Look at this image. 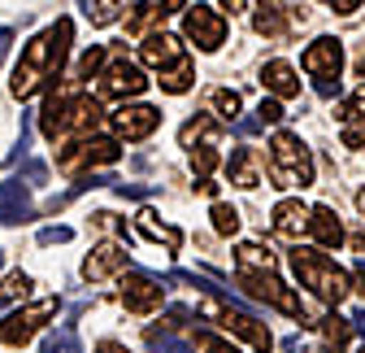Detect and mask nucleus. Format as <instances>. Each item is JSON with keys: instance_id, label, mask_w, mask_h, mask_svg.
I'll list each match as a JSON object with an SVG mask.
<instances>
[{"instance_id": "nucleus-47", "label": "nucleus", "mask_w": 365, "mask_h": 353, "mask_svg": "<svg viewBox=\"0 0 365 353\" xmlns=\"http://www.w3.org/2000/svg\"><path fill=\"white\" fill-rule=\"evenodd\" d=\"M244 5H248V0H222V9H231V14H240Z\"/></svg>"}, {"instance_id": "nucleus-24", "label": "nucleus", "mask_w": 365, "mask_h": 353, "mask_svg": "<svg viewBox=\"0 0 365 353\" xmlns=\"http://www.w3.org/2000/svg\"><path fill=\"white\" fill-rule=\"evenodd\" d=\"M140 232H144V236H153V240H161L165 249H178V244H182V232H178V227H170V223H161L153 209H140Z\"/></svg>"}, {"instance_id": "nucleus-35", "label": "nucleus", "mask_w": 365, "mask_h": 353, "mask_svg": "<svg viewBox=\"0 0 365 353\" xmlns=\"http://www.w3.org/2000/svg\"><path fill=\"white\" fill-rule=\"evenodd\" d=\"M339 118H344V122H356V118H365V83L356 87V96H352L348 105H339Z\"/></svg>"}, {"instance_id": "nucleus-10", "label": "nucleus", "mask_w": 365, "mask_h": 353, "mask_svg": "<svg viewBox=\"0 0 365 353\" xmlns=\"http://www.w3.org/2000/svg\"><path fill=\"white\" fill-rule=\"evenodd\" d=\"M118 140H78V144H70V149H61V157H57V166L66 170V174H78V170H91V166H113L118 161Z\"/></svg>"}, {"instance_id": "nucleus-28", "label": "nucleus", "mask_w": 365, "mask_h": 353, "mask_svg": "<svg viewBox=\"0 0 365 353\" xmlns=\"http://www.w3.org/2000/svg\"><path fill=\"white\" fill-rule=\"evenodd\" d=\"M209 105H213V114L222 122H235L240 118V92H231V87H217V92L209 96Z\"/></svg>"}, {"instance_id": "nucleus-23", "label": "nucleus", "mask_w": 365, "mask_h": 353, "mask_svg": "<svg viewBox=\"0 0 365 353\" xmlns=\"http://www.w3.org/2000/svg\"><path fill=\"white\" fill-rule=\"evenodd\" d=\"M126 5H130V0H78V9L87 14L91 26H109V22H118Z\"/></svg>"}, {"instance_id": "nucleus-11", "label": "nucleus", "mask_w": 365, "mask_h": 353, "mask_svg": "<svg viewBox=\"0 0 365 353\" xmlns=\"http://www.w3.org/2000/svg\"><path fill=\"white\" fill-rule=\"evenodd\" d=\"M140 57H144V66H153L157 74H174V70H182V66H192V57H187V49L174 39V35H144V44H140Z\"/></svg>"}, {"instance_id": "nucleus-2", "label": "nucleus", "mask_w": 365, "mask_h": 353, "mask_svg": "<svg viewBox=\"0 0 365 353\" xmlns=\"http://www.w3.org/2000/svg\"><path fill=\"white\" fill-rule=\"evenodd\" d=\"M101 126V101L78 92V83L53 87L43 96V114H39V131L48 140H66V136H83L91 140V131Z\"/></svg>"}, {"instance_id": "nucleus-7", "label": "nucleus", "mask_w": 365, "mask_h": 353, "mask_svg": "<svg viewBox=\"0 0 365 353\" xmlns=\"http://www.w3.org/2000/svg\"><path fill=\"white\" fill-rule=\"evenodd\" d=\"M240 288L248 292V297H257V301H265V305H274V310H283V314H292V319H304V301L274 275V271H240Z\"/></svg>"}, {"instance_id": "nucleus-19", "label": "nucleus", "mask_w": 365, "mask_h": 353, "mask_svg": "<svg viewBox=\"0 0 365 353\" xmlns=\"http://www.w3.org/2000/svg\"><path fill=\"white\" fill-rule=\"evenodd\" d=\"M292 22H296V18L283 9V0H261V5H257V14H252V26H257L265 39H287Z\"/></svg>"}, {"instance_id": "nucleus-46", "label": "nucleus", "mask_w": 365, "mask_h": 353, "mask_svg": "<svg viewBox=\"0 0 365 353\" xmlns=\"http://www.w3.org/2000/svg\"><path fill=\"white\" fill-rule=\"evenodd\" d=\"M96 353H126V349H122V344H118V340H105V344H101V349H96Z\"/></svg>"}, {"instance_id": "nucleus-38", "label": "nucleus", "mask_w": 365, "mask_h": 353, "mask_svg": "<svg viewBox=\"0 0 365 353\" xmlns=\"http://www.w3.org/2000/svg\"><path fill=\"white\" fill-rule=\"evenodd\" d=\"M200 340H205V353H240L235 344H226L222 336H200Z\"/></svg>"}, {"instance_id": "nucleus-44", "label": "nucleus", "mask_w": 365, "mask_h": 353, "mask_svg": "<svg viewBox=\"0 0 365 353\" xmlns=\"http://www.w3.org/2000/svg\"><path fill=\"white\" fill-rule=\"evenodd\" d=\"M257 131H261L257 118H244V122H240V136H257Z\"/></svg>"}, {"instance_id": "nucleus-49", "label": "nucleus", "mask_w": 365, "mask_h": 353, "mask_svg": "<svg viewBox=\"0 0 365 353\" xmlns=\"http://www.w3.org/2000/svg\"><path fill=\"white\" fill-rule=\"evenodd\" d=\"M361 353H365V344H361Z\"/></svg>"}, {"instance_id": "nucleus-17", "label": "nucleus", "mask_w": 365, "mask_h": 353, "mask_svg": "<svg viewBox=\"0 0 365 353\" xmlns=\"http://www.w3.org/2000/svg\"><path fill=\"white\" fill-rule=\"evenodd\" d=\"M31 218H35V205L26 197V184H18V179L0 184V223L18 227V223H31Z\"/></svg>"}, {"instance_id": "nucleus-45", "label": "nucleus", "mask_w": 365, "mask_h": 353, "mask_svg": "<svg viewBox=\"0 0 365 353\" xmlns=\"http://www.w3.org/2000/svg\"><path fill=\"white\" fill-rule=\"evenodd\" d=\"M352 249H356V253H365V227H361V232H352Z\"/></svg>"}, {"instance_id": "nucleus-32", "label": "nucleus", "mask_w": 365, "mask_h": 353, "mask_svg": "<svg viewBox=\"0 0 365 353\" xmlns=\"http://www.w3.org/2000/svg\"><path fill=\"white\" fill-rule=\"evenodd\" d=\"M101 66H105V49H87L83 61H78V70H74V83H78V79H91V74H101Z\"/></svg>"}, {"instance_id": "nucleus-16", "label": "nucleus", "mask_w": 365, "mask_h": 353, "mask_svg": "<svg viewBox=\"0 0 365 353\" xmlns=\"http://www.w3.org/2000/svg\"><path fill=\"white\" fill-rule=\"evenodd\" d=\"M122 271H126V249H122L118 240L96 244V249L87 253V262H83V279H87V284H101V279L122 275Z\"/></svg>"}, {"instance_id": "nucleus-48", "label": "nucleus", "mask_w": 365, "mask_h": 353, "mask_svg": "<svg viewBox=\"0 0 365 353\" xmlns=\"http://www.w3.org/2000/svg\"><path fill=\"white\" fill-rule=\"evenodd\" d=\"M356 209H361V214H365V192H356Z\"/></svg>"}, {"instance_id": "nucleus-26", "label": "nucleus", "mask_w": 365, "mask_h": 353, "mask_svg": "<svg viewBox=\"0 0 365 353\" xmlns=\"http://www.w3.org/2000/svg\"><path fill=\"white\" fill-rule=\"evenodd\" d=\"M39 353H83V344H78V332L66 323V327H57V332H48L43 336V349Z\"/></svg>"}, {"instance_id": "nucleus-43", "label": "nucleus", "mask_w": 365, "mask_h": 353, "mask_svg": "<svg viewBox=\"0 0 365 353\" xmlns=\"http://www.w3.org/2000/svg\"><path fill=\"white\" fill-rule=\"evenodd\" d=\"M9 44H14V31L5 26V31H0V61H5V53H9Z\"/></svg>"}, {"instance_id": "nucleus-34", "label": "nucleus", "mask_w": 365, "mask_h": 353, "mask_svg": "<svg viewBox=\"0 0 365 353\" xmlns=\"http://www.w3.org/2000/svg\"><path fill=\"white\" fill-rule=\"evenodd\" d=\"M287 114H283V105L279 101H261V109H257V126H279Z\"/></svg>"}, {"instance_id": "nucleus-37", "label": "nucleus", "mask_w": 365, "mask_h": 353, "mask_svg": "<svg viewBox=\"0 0 365 353\" xmlns=\"http://www.w3.org/2000/svg\"><path fill=\"white\" fill-rule=\"evenodd\" d=\"M66 240H74L70 227H43L39 232V244H66Z\"/></svg>"}, {"instance_id": "nucleus-14", "label": "nucleus", "mask_w": 365, "mask_h": 353, "mask_svg": "<svg viewBox=\"0 0 365 353\" xmlns=\"http://www.w3.org/2000/svg\"><path fill=\"white\" fill-rule=\"evenodd\" d=\"M109 122H113V136H122V140H148L161 126V109H153V105H122Z\"/></svg>"}, {"instance_id": "nucleus-9", "label": "nucleus", "mask_w": 365, "mask_h": 353, "mask_svg": "<svg viewBox=\"0 0 365 353\" xmlns=\"http://www.w3.org/2000/svg\"><path fill=\"white\" fill-rule=\"evenodd\" d=\"M57 314V297H43V301H31L22 305V310L5 314V323H0V344H26L43 323H48Z\"/></svg>"}, {"instance_id": "nucleus-42", "label": "nucleus", "mask_w": 365, "mask_h": 353, "mask_svg": "<svg viewBox=\"0 0 365 353\" xmlns=\"http://www.w3.org/2000/svg\"><path fill=\"white\" fill-rule=\"evenodd\" d=\"M182 5H187V0H157V9H161V14H178Z\"/></svg>"}, {"instance_id": "nucleus-39", "label": "nucleus", "mask_w": 365, "mask_h": 353, "mask_svg": "<svg viewBox=\"0 0 365 353\" xmlns=\"http://www.w3.org/2000/svg\"><path fill=\"white\" fill-rule=\"evenodd\" d=\"M322 5H331L335 14H356V9H361V0H322Z\"/></svg>"}, {"instance_id": "nucleus-30", "label": "nucleus", "mask_w": 365, "mask_h": 353, "mask_svg": "<svg viewBox=\"0 0 365 353\" xmlns=\"http://www.w3.org/2000/svg\"><path fill=\"white\" fill-rule=\"evenodd\" d=\"M209 218H213V227H217L222 236H235V232H240V209H235V205H222V201H217Z\"/></svg>"}, {"instance_id": "nucleus-25", "label": "nucleus", "mask_w": 365, "mask_h": 353, "mask_svg": "<svg viewBox=\"0 0 365 353\" xmlns=\"http://www.w3.org/2000/svg\"><path fill=\"white\" fill-rule=\"evenodd\" d=\"M235 257H240V271H274V267H279V257H274L269 249H261V244H240L235 249Z\"/></svg>"}, {"instance_id": "nucleus-15", "label": "nucleus", "mask_w": 365, "mask_h": 353, "mask_svg": "<svg viewBox=\"0 0 365 353\" xmlns=\"http://www.w3.org/2000/svg\"><path fill=\"white\" fill-rule=\"evenodd\" d=\"M161 284L153 279V275H144V271H130L126 279H122V305L130 314H148V310H157L161 305Z\"/></svg>"}, {"instance_id": "nucleus-13", "label": "nucleus", "mask_w": 365, "mask_h": 353, "mask_svg": "<svg viewBox=\"0 0 365 353\" xmlns=\"http://www.w3.org/2000/svg\"><path fill=\"white\" fill-rule=\"evenodd\" d=\"M300 66H304L317 83L339 79V70H344V44H339V39H331V35L313 39L309 49H304V57H300Z\"/></svg>"}, {"instance_id": "nucleus-31", "label": "nucleus", "mask_w": 365, "mask_h": 353, "mask_svg": "<svg viewBox=\"0 0 365 353\" xmlns=\"http://www.w3.org/2000/svg\"><path fill=\"white\" fill-rule=\"evenodd\" d=\"M348 332H352V327H348V319H335V314H331V319H322V336H327V344H331L335 353L348 344Z\"/></svg>"}, {"instance_id": "nucleus-12", "label": "nucleus", "mask_w": 365, "mask_h": 353, "mask_svg": "<svg viewBox=\"0 0 365 353\" xmlns=\"http://www.w3.org/2000/svg\"><path fill=\"white\" fill-rule=\"evenodd\" d=\"M182 35H187L196 49L213 53V49H222V39H226V18L217 9H209V5H196L187 18H182Z\"/></svg>"}, {"instance_id": "nucleus-29", "label": "nucleus", "mask_w": 365, "mask_h": 353, "mask_svg": "<svg viewBox=\"0 0 365 353\" xmlns=\"http://www.w3.org/2000/svg\"><path fill=\"white\" fill-rule=\"evenodd\" d=\"M153 18H161L157 5H130V18H126V35H148Z\"/></svg>"}, {"instance_id": "nucleus-27", "label": "nucleus", "mask_w": 365, "mask_h": 353, "mask_svg": "<svg viewBox=\"0 0 365 353\" xmlns=\"http://www.w3.org/2000/svg\"><path fill=\"white\" fill-rule=\"evenodd\" d=\"M144 340H148V349H153V353H196L187 340H178V336H170V332H161V327H148V336H144Z\"/></svg>"}, {"instance_id": "nucleus-4", "label": "nucleus", "mask_w": 365, "mask_h": 353, "mask_svg": "<svg viewBox=\"0 0 365 353\" xmlns=\"http://www.w3.org/2000/svg\"><path fill=\"white\" fill-rule=\"evenodd\" d=\"M292 271H296V279H300L313 297H322V301H331V305H339V301L352 292V279L335 267L327 253H317V249H296V253H292Z\"/></svg>"}, {"instance_id": "nucleus-5", "label": "nucleus", "mask_w": 365, "mask_h": 353, "mask_svg": "<svg viewBox=\"0 0 365 353\" xmlns=\"http://www.w3.org/2000/svg\"><path fill=\"white\" fill-rule=\"evenodd\" d=\"M269 179H274V188H309L313 184V153L292 131H279L269 140Z\"/></svg>"}, {"instance_id": "nucleus-18", "label": "nucleus", "mask_w": 365, "mask_h": 353, "mask_svg": "<svg viewBox=\"0 0 365 353\" xmlns=\"http://www.w3.org/2000/svg\"><path fill=\"white\" fill-rule=\"evenodd\" d=\"M274 232H279L283 240H300V232L309 227V205L304 201H296V197H287V201H279L274 205Z\"/></svg>"}, {"instance_id": "nucleus-20", "label": "nucleus", "mask_w": 365, "mask_h": 353, "mask_svg": "<svg viewBox=\"0 0 365 353\" xmlns=\"http://www.w3.org/2000/svg\"><path fill=\"white\" fill-rule=\"evenodd\" d=\"M309 232H313V240L322 244V249H339L344 244V223L335 218L331 205H313L309 209Z\"/></svg>"}, {"instance_id": "nucleus-21", "label": "nucleus", "mask_w": 365, "mask_h": 353, "mask_svg": "<svg viewBox=\"0 0 365 353\" xmlns=\"http://www.w3.org/2000/svg\"><path fill=\"white\" fill-rule=\"evenodd\" d=\"M261 79H265V87L274 92V101L300 96V79H296V70H292L287 61H265V66H261Z\"/></svg>"}, {"instance_id": "nucleus-33", "label": "nucleus", "mask_w": 365, "mask_h": 353, "mask_svg": "<svg viewBox=\"0 0 365 353\" xmlns=\"http://www.w3.org/2000/svg\"><path fill=\"white\" fill-rule=\"evenodd\" d=\"M31 292V279L18 271V275H9L5 284H0V305H5V301H18V297H26Z\"/></svg>"}, {"instance_id": "nucleus-40", "label": "nucleus", "mask_w": 365, "mask_h": 353, "mask_svg": "<svg viewBox=\"0 0 365 353\" xmlns=\"http://www.w3.org/2000/svg\"><path fill=\"white\" fill-rule=\"evenodd\" d=\"M352 279H356V292L365 297V257H361V262H356V267H352Z\"/></svg>"}, {"instance_id": "nucleus-36", "label": "nucleus", "mask_w": 365, "mask_h": 353, "mask_svg": "<svg viewBox=\"0 0 365 353\" xmlns=\"http://www.w3.org/2000/svg\"><path fill=\"white\" fill-rule=\"evenodd\" d=\"M43 179H48V166H43V161H26L22 174H18V184H31V188H39Z\"/></svg>"}, {"instance_id": "nucleus-22", "label": "nucleus", "mask_w": 365, "mask_h": 353, "mask_svg": "<svg viewBox=\"0 0 365 353\" xmlns=\"http://www.w3.org/2000/svg\"><path fill=\"white\" fill-rule=\"evenodd\" d=\"M226 174H231V184H235V188H257V184H261L257 153H252V149H235L231 161H226Z\"/></svg>"}, {"instance_id": "nucleus-41", "label": "nucleus", "mask_w": 365, "mask_h": 353, "mask_svg": "<svg viewBox=\"0 0 365 353\" xmlns=\"http://www.w3.org/2000/svg\"><path fill=\"white\" fill-rule=\"evenodd\" d=\"M317 92H322L327 101H331V96H339V79H327V83H317Z\"/></svg>"}, {"instance_id": "nucleus-3", "label": "nucleus", "mask_w": 365, "mask_h": 353, "mask_svg": "<svg viewBox=\"0 0 365 353\" xmlns=\"http://www.w3.org/2000/svg\"><path fill=\"white\" fill-rule=\"evenodd\" d=\"M200 288H205V301H200V314H205V319H213L217 327H226V332L244 336L257 353H269V349H274L269 327H265L252 310H244V305H240L235 297H222V284H217L213 275H205V279H200Z\"/></svg>"}, {"instance_id": "nucleus-6", "label": "nucleus", "mask_w": 365, "mask_h": 353, "mask_svg": "<svg viewBox=\"0 0 365 353\" xmlns=\"http://www.w3.org/2000/svg\"><path fill=\"white\" fill-rule=\"evenodd\" d=\"M178 140H182V149L192 153V170H196V179L205 184L209 174H213V166L222 161V122L217 118H209V114H196L192 122H182V131H178Z\"/></svg>"}, {"instance_id": "nucleus-8", "label": "nucleus", "mask_w": 365, "mask_h": 353, "mask_svg": "<svg viewBox=\"0 0 365 353\" xmlns=\"http://www.w3.org/2000/svg\"><path fill=\"white\" fill-rule=\"evenodd\" d=\"M144 87H148L144 70L135 66L126 53L105 57V70H101V96H109V101H126V96H140Z\"/></svg>"}, {"instance_id": "nucleus-1", "label": "nucleus", "mask_w": 365, "mask_h": 353, "mask_svg": "<svg viewBox=\"0 0 365 353\" xmlns=\"http://www.w3.org/2000/svg\"><path fill=\"white\" fill-rule=\"evenodd\" d=\"M70 39H74V22H70V18H57L48 31H39L26 49H22V57H18V66H14V83H9V92H14L18 101L35 96L43 83H53V79L66 70Z\"/></svg>"}]
</instances>
